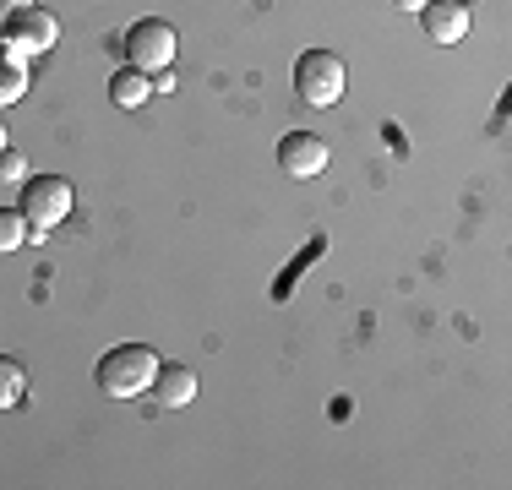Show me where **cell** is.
I'll return each mask as SVG.
<instances>
[{
  "mask_svg": "<svg viewBox=\"0 0 512 490\" xmlns=\"http://www.w3.org/2000/svg\"><path fill=\"white\" fill-rule=\"evenodd\" d=\"M153 371H158V354L148 343H120L99 360V387L109 398H137V392L153 387Z\"/></svg>",
  "mask_w": 512,
  "mask_h": 490,
  "instance_id": "6da1fadb",
  "label": "cell"
},
{
  "mask_svg": "<svg viewBox=\"0 0 512 490\" xmlns=\"http://www.w3.org/2000/svg\"><path fill=\"white\" fill-rule=\"evenodd\" d=\"M344 88H349V66L333 49H306V55L295 60V93L306 98V104L327 109V104L344 98Z\"/></svg>",
  "mask_w": 512,
  "mask_h": 490,
  "instance_id": "7a4b0ae2",
  "label": "cell"
},
{
  "mask_svg": "<svg viewBox=\"0 0 512 490\" xmlns=\"http://www.w3.org/2000/svg\"><path fill=\"white\" fill-rule=\"evenodd\" d=\"M22 218H28V235L44 240L60 218H71V186L60 175H33L22 186Z\"/></svg>",
  "mask_w": 512,
  "mask_h": 490,
  "instance_id": "3957f363",
  "label": "cell"
},
{
  "mask_svg": "<svg viewBox=\"0 0 512 490\" xmlns=\"http://www.w3.org/2000/svg\"><path fill=\"white\" fill-rule=\"evenodd\" d=\"M175 49H180L175 22H164V17H142V22H131V33H126V55H131V66H137V71H169V66H175Z\"/></svg>",
  "mask_w": 512,
  "mask_h": 490,
  "instance_id": "277c9868",
  "label": "cell"
},
{
  "mask_svg": "<svg viewBox=\"0 0 512 490\" xmlns=\"http://www.w3.org/2000/svg\"><path fill=\"white\" fill-rule=\"evenodd\" d=\"M0 39H6L11 55H50L55 39H60V22L44 6H28V11H11Z\"/></svg>",
  "mask_w": 512,
  "mask_h": 490,
  "instance_id": "5b68a950",
  "label": "cell"
},
{
  "mask_svg": "<svg viewBox=\"0 0 512 490\" xmlns=\"http://www.w3.org/2000/svg\"><path fill=\"white\" fill-rule=\"evenodd\" d=\"M327 142L322 137H311V131H289L284 142H278V169L284 175H295V180H316L327 169Z\"/></svg>",
  "mask_w": 512,
  "mask_h": 490,
  "instance_id": "8992f818",
  "label": "cell"
},
{
  "mask_svg": "<svg viewBox=\"0 0 512 490\" xmlns=\"http://www.w3.org/2000/svg\"><path fill=\"white\" fill-rule=\"evenodd\" d=\"M420 22H425V33H431V44H458L463 33H469V6H463V0H425Z\"/></svg>",
  "mask_w": 512,
  "mask_h": 490,
  "instance_id": "52a82bcc",
  "label": "cell"
},
{
  "mask_svg": "<svg viewBox=\"0 0 512 490\" xmlns=\"http://www.w3.org/2000/svg\"><path fill=\"white\" fill-rule=\"evenodd\" d=\"M148 392H158L164 409H186V403L197 398V371H191V365H158Z\"/></svg>",
  "mask_w": 512,
  "mask_h": 490,
  "instance_id": "ba28073f",
  "label": "cell"
},
{
  "mask_svg": "<svg viewBox=\"0 0 512 490\" xmlns=\"http://www.w3.org/2000/svg\"><path fill=\"white\" fill-rule=\"evenodd\" d=\"M148 93H153V82H148V71H137V66L115 71V82H109V98H115L120 109H137Z\"/></svg>",
  "mask_w": 512,
  "mask_h": 490,
  "instance_id": "9c48e42d",
  "label": "cell"
},
{
  "mask_svg": "<svg viewBox=\"0 0 512 490\" xmlns=\"http://www.w3.org/2000/svg\"><path fill=\"white\" fill-rule=\"evenodd\" d=\"M22 392H28V371L11 354H0V409H17Z\"/></svg>",
  "mask_w": 512,
  "mask_h": 490,
  "instance_id": "30bf717a",
  "label": "cell"
},
{
  "mask_svg": "<svg viewBox=\"0 0 512 490\" xmlns=\"http://www.w3.org/2000/svg\"><path fill=\"white\" fill-rule=\"evenodd\" d=\"M22 240H28V218H22V207H0V251H17Z\"/></svg>",
  "mask_w": 512,
  "mask_h": 490,
  "instance_id": "8fae6325",
  "label": "cell"
},
{
  "mask_svg": "<svg viewBox=\"0 0 512 490\" xmlns=\"http://www.w3.org/2000/svg\"><path fill=\"white\" fill-rule=\"evenodd\" d=\"M28 93V71H22V60H0V104H11V98Z\"/></svg>",
  "mask_w": 512,
  "mask_h": 490,
  "instance_id": "7c38bea8",
  "label": "cell"
},
{
  "mask_svg": "<svg viewBox=\"0 0 512 490\" xmlns=\"http://www.w3.org/2000/svg\"><path fill=\"white\" fill-rule=\"evenodd\" d=\"M28 175V158L17 153V147H6V153H0V180H22Z\"/></svg>",
  "mask_w": 512,
  "mask_h": 490,
  "instance_id": "4fadbf2b",
  "label": "cell"
},
{
  "mask_svg": "<svg viewBox=\"0 0 512 490\" xmlns=\"http://www.w3.org/2000/svg\"><path fill=\"white\" fill-rule=\"evenodd\" d=\"M393 6H398V11H420L425 0H393Z\"/></svg>",
  "mask_w": 512,
  "mask_h": 490,
  "instance_id": "5bb4252c",
  "label": "cell"
},
{
  "mask_svg": "<svg viewBox=\"0 0 512 490\" xmlns=\"http://www.w3.org/2000/svg\"><path fill=\"white\" fill-rule=\"evenodd\" d=\"M33 6V0H6V11H28Z\"/></svg>",
  "mask_w": 512,
  "mask_h": 490,
  "instance_id": "9a60e30c",
  "label": "cell"
},
{
  "mask_svg": "<svg viewBox=\"0 0 512 490\" xmlns=\"http://www.w3.org/2000/svg\"><path fill=\"white\" fill-rule=\"evenodd\" d=\"M0 153H6V120H0Z\"/></svg>",
  "mask_w": 512,
  "mask_h": 490,
  "instance_id": "2e32d148",
  "label": "cell"
}]
</instances>
